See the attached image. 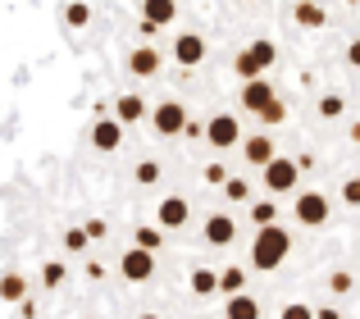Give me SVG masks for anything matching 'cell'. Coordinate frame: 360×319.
I'll return each instance as SVG.
<instances>
[{"label":"cell","instance_id":"52a82bcc","mask_svg":"<svg viewBox=\"0 0 360 319\" xmlns=\"http://www.w3.org/2000/svg\"><path fill=\"white\" fill-rule=\"evenodd\" d=\"M297 164L283 155H274L269 164H264V187H269V196H283V192H297Z\"/></svg>","mask_w":360,"mask_h":319},{"label":"cell","instance_id":"7402d4cb","mask_svg":"<svg viewBox=\"0 0 360 319\" xmlns=\"http://www.w3.org/2000/svg\"><path fill=\"white\" fill-rule=\"evenodd\" d=\"M64 23L69 27H87L91 23V5L87 0H69V5H64Z\"/></svg>","mask_w":360,"mask_h":319},{"label":"cell","instance_id":"9c48e42d","mask_svg":"<svg viewBox=\"0 0 360 319\" xmlns=\"http://www.w3.org/2000/svg\"><path fill=\"white\" fill-rule=\"evenodd\" d=\"M205 60V37L201 32H178L174 37V64H201Z\"/></svg>","mask_w":360,"mask_h":319},{"label":"cell","instance_id":"d6a6232c","mask_svg":"<svg viewBox=\"0 0 360 319\" xmlns=\"http://www.w3.org/2000/svg\"><path fill=\"white\" fill-rule=\"evenodd\" d=\"M278 319H315V306H306V301H288Z\"/></svg>","mask_w":360,"mask_h":319},{"label":"cell","instance_id":"836d02e7","mask_svg":"<svg viewBox=\"0 0 360 319\" xmlns=\"http://www.w3.org/2000/svg\"><path fill=\"white\" fill-rule=\"evenodd\" d=\"M342 205H352V210H360V174L342 183Z\"/></svg>","mask_w":360,"mask_h":319},{"label":"cell","instance_id":"f1b7e54d","mask_svg":"<svg viewBox=\"0 0 360 319\" xmlns=\"http://www.w3.org/2000/svg\"><path fill=\"white\" fill-rule=\"evenodd\" d=\"M41 283L46 287H64V283H69V274H64L60 260H46V265H41Z\"/></svg>","mask_w":360,"mask_h":319},{"label":"cell","instance_id":"4fadbf2b","mask_svg":"<svg viewBox=\"0 0 360 319\" xmlns=\"http://www.w3.org/2000/svg\"><path fill=\"white\" fill-rule=\"evenodd\" d=\"M274 155H278V151H274V137H264V133L242 142V160H246V164H255V169H264Z\"/></svg>","mask_w":360,"mask_h":319},{"label":"cell","instance_id":"6da1fadb","mask_svg":"<svg viewBox=\"0 0 360 319\" xmlns=\"http://www.w3.org/2000/svg\"><path fill=\"white\" fill-rule=\"evenodd\" d=\"M292 251V233L283 223H269V228H255V242H251V265L260 274H274V269L288 260Z\"/></svg>","mask_w":360,"mask_h":319},{"label":"cell","instance_id":"e0dca14e","mask_svg":"<svg viewBox=\"0 0 360 319\" xmlns=\"http://www.w3.org/2000/svg\"><path fill=\"white\" fill-rule=\"evenodd\" d=\"M128 69L137 73V78H155L160 73V51L155 46H137V51L128 55Z\"/></svg>","mask_w":360,"mask_h":319},{"label":"cell","instance_id":"ba28073f","mask_svg":"<svg viewBox=\"0 0 360 319\" xmlns=\"http://www.w3.org/2000/svg\"><path fill=\"white\" fill-rule=\"evenodd\" d=\"M187 219H192V205H187V196H165V201L155 205V223H160V228H183Z\"/></svg>","mask_w":360,"mask_h":319},{"label":"cell","instance_id":"5bb4252c","mask_svg":"<svg viewBox=\"0 0 360 319\" xmlns=\"http://www.w3.org/2000/svg\"><path fill=\"white\" fill-rule=\"evenodd\" d=\"M292 18H297V27H306V32H315V27L328 23V9L319 5V0H297V9H292Z\"/></svg>","mask_w":360,"mask_h":319},{"label":"cell","instance_id":"277c9868","mask_svg":"<svg viewBox=\"0 0 360 319\" xmlns=\"http://www.w3.org/2000/svg\"><path fill=\"white\" fill-rule=\"evenodd\" d=\"M292 214H297V223H306V228H324L328 223V196L324 192H301L297 205H292Z\"/></svg>","mask_w":360,"mask_h":319},{"label":"cell","instance_id":"3957f363","mask_svg":"<svg viewBox=\"0 0 360 319\" xmlns=\"http://www.w3.org/2000/svg\"><path fill=\"white\" fill-rule=\"evenodd\" d=\"M119 274H123V283H150L155 278V256L141 247H128L119 256Z\"/></svg>","mask_w":360,"mask_h":319},{"label":"cell","instance_id":"f546056e","mask_svg":"<svg viewBox=\"0 0 360 319\" xmlns=\"http://www.w3.org/2000/svg\"><path fill=\"white\" fill-rule=\"evenodd\" d=\"M352 287H356V278L347 274V269H338V274H328V292H333V297H347Z\"/></svg>","mask_w":360,"mask_h":319},{"label":"cell","instance_id":"2e32d148","mask_svg":"<svg viewBox=\"0 0 360 319\" xmlns=\"http://www.w3.org/2000/svg\"><path fill=\"white\" fill-rule=\"evenodd\" d=\"M141 18L155 27H169L178 18V0H141Z\"/></svg>","mask_w":360,"mask_h":319},{"label":"cell","instance_id":"4dcf8cb0","mask_svg":"<svg viewBox=\"0 0 360 319\" xmlns=\"http://www.w3.org/2000/svg\"><path fill=\"white\" fill-rule=\"evenodd\" d=\"M342 110H347V100L338 96V91H333V96H324V100H319V119H342Z\"/></svg>","mask_w":360,"mask_h":319},{"label":"cell","instance_id":"d6986e66","mask_svg":"<svg viewBox=\"0 0 360 319\" xmlns=\"http://www.w3.org/2000/svg\"><path fill=\"white\" fill-rule=\"evenodd\" d=\"M0 301H9V306H18V301H27V278L23 274H0Z\"/></svg>","mask_w":360,"mask_h":319},{"label":"cell","instance_id":"cb8c5ba5","mask_svg":"<svg viewBox=\"0 0 360 319\" xmlns=\"http://www.w3.org/2000/svg\"><path fill=\"white\" fill-rule=\"evenodd\" d=\"M214 278H219V274H214V269L196 265V269H192V278H187V283H192V292H196V297H210V292H214Z\"/></svg>","mask_w":360,"mask_h":319},{"label":"cell","instance_id":"1f68e13d","mask_svg":"<svg viewBox=\"0 0 360 319\" xmlns=\"http://www.w3.org/2000/svg\"><path fill=\"white\" fill-rule=\"evenodd\" d=\"M78 228H82V233H87V242H105V233H110V223H105V219H101V214H91V219H87V223H78Z\"/></svg>","mask_w":360,"mask_h":319},{"label":"cell","instance_id":"484cf974","mask_svg":"<svg viewBox=\"0 0 360 319\" xmlns=\"http://www.w3.org/2000/svg\"><path fill=\"white\" fill-rule=\"evenodd\" d=\"M255 119H260L264 128H278L283 119H288V100H278V96H274V100H269V105H264V110H260Z\"/></svg>","mask_w":360,"mask_h":319},{"label":"cell","instance_id":"8992f818","mask_svg":"<svg viewBox=\"0 0 360 319\" xmlns=\"http://www.w3.org/2000/svg\"><path fill=\"white\" fill-rule=\"evenodd\" d=\"M205 137H210V146L214 151H233V146L242 142V124H238V115H214L210 124L201 128Z\"/></svg>","mask_w":360,"mask_h":319},{"label":"cell","instance_id":"f35d334b","mask_svg":"<svg viewBox=\"0 0 360 319\" xmlns=\"http://www.w3.org/2000/svg\"><path fill=\"white\" fill-rule=\"evenodd\" d=\"M352 142H356V146H360V124H352Z\"/></svg>","mask_w":360,"mask_h":319},{"label":"cell","instance_id":"603a6c76","mask_svg":"<svg viewBox=\"0 0 360 319\" xmlns=\"http://www.w3.org/2000/svg\"><path fill=\"white\" fill-rule=\"evenodd\" d=\"M246 214H251L255 228H269V223H278V205H274V201H255Z\"/></svg>","mask_w":360,"mask_h":319},{"label":"cell","instance_id":"d4e9b609","mask_svg":"<svg viewBox=\"0 0 360 319\" xmlns=\"http://www.w3.org/2000/svg\"><path fill=\"white\" fill-rule=\"evenodd\" d=\"M224 196H229L233 205H242V201H251V183H246L242 174H229V183H224Z\"/></svg>","mask_w":360,"mask_h":319},{"label":"cell","instance_id":"74e56055","mask_svg":"<svg viewBox=\"0 0 360 319\" xmlns=\"http://www.w3.org/2000/svg\"><path fill=\"white\" fill-rule=\"evenodd\" d=\"M347 60H352V64H356V69H360V37H356V41H352V46H347Z\"/></svg>","mask_w":360,"mask_h":319},{"label":"cell","instance_id":"44dd1931","mask_svg":"<svg viewBox=\"0 0 360 319\" xmlns=\"http://www.w3.org/2000/svg\"><path fill=\"white\" fill-rule=\"evenodd\" d=\"M132 247H141V251L155 256V251L165 247V233H160V228H132Z\"/></svg>","mask_w":360,"mask_h":319},{"label":"cell","instance_id":"8fae6325","mask_svg":"<svg viewBox=\"0 0 360 319\" xmlns=\"http://www.w3.org/2000/svg\"><path fill=\"white\" fill-rule=\"evenodd\" d=\"M274 96H278V91H274L264 78H246V82H242V105H246V115H260V110L269 105Z\"/></svg>","mask_w":360,"mask_h":319},{"label":"cell","instance_id":"9a60e30c","mask_svg":"<svg viewBox=\"0 0 360 319\" xmlns=\"http://www.w3.org/2000/svg\"><path fill=\"white\" fill-rule=\"evenodd\" d=\"M115 119H119L123 128L141 124V119H146V100H141V96H132V91H128V96H115Z\"/></svg>","mask_w":360,"mask_h":319},{"label":"cell","instance_id":"7a4b0ae2","mask_svg":"<svg viewBox=\"0 0 360 319\" xmlns=\"http://www.w3.org/2000/svg\"><path fill=\"white\" fill-rule=\"evenodd\" d=\"M278 60V46L269 41V37H255L251 46H242L238 55H233V69H238V78H264V69Z\"/></svg>","mask_w":360,"mask_h":319},{"label":"cell","instance_id":"d590c367","mask_svg":"<svg viewBox=\"0 0 360 319\" xmlns=\"http://www.w3.org/2000/svg\"><path fill=\"white\" fill-rule=\"evenodd\" d=\"M315 319H342V311H338V306H319Z\"/></svg>","mask_w":360,"mask_h":319},{"label":"cell","instance_id":"30bf717a","mask_svg":"<svg viewBox=\"0 0 360 319\" xmlns=\"http://www.w3.org/2000/svg\"><path fill=\"white\" fill-rule=\"evenodd\" d=\"M201 237H205V247H229L233 237H238V223H233V214H210L205 219V228H201Z\"/></svg>","mask_w":360,"mask_h":319},{"label":"cell","instance_id":"4316f807","mask_svg":"<svg viewBox=\"0 0 360 319\" xmlns=\"http://www.w3.org/2000/svg\"><path fill=\"white\" fill-rule=\"evenodd\" d=\"M64 251H69V256H87V251H91V242H87V233H82V228H64Z\"/></svg>","mask_w":360,"mask_h":319},{"label":"cell","instance_id":"7c38bea8","mask_svg":"<svg viewBox=\"0 0 360 319\" xmlns=\"http://www.w3.org/2000/svg\"><path fill=\"white\" fill-rule=\"evenodd\" d=\"M119 142H123V124L119 119H96V128H91V146L96 151H119Z\"/></svg>","mask_w":360,"mask_h":319},{"label":"cell","instance_id":"ab89813d","mask_svg":"<svg viewBox=\"0 0 360 319\" xmlns=\"http://www.w3.org/2000/svg\"><path fill=\"white\" fill-rule=\"evenodd\" d=\"M141 319H160V315H141Z\"/></svg>","mask_w":360,"mask_h":319},{"label":"cell","instance_id":"ffe728a7","mask_svg":"<svg viewBox=\"0 0 360 319\" xmlns=\"http://www.w3.org/2000/svg\"><path fill=\"white\" fill-rule=\"evenodd\" d=\"M214 292H224V297H238V292H246V269L229 265L219 278H214Z\"/></svg>","mask_w":360,"mask_h":319},{"label":"cell","instance_id":"5b68a950","mask_svg":"<svg viewBox=\"0 0 360 319\" xmlns=\"http://www.w3.org/2000/svg\"><path fill=\"white\" fill-rule=\"evenodd\" d=\"M183 124H187L183 100H160L155 115H150V128H155V137H183Z\"/></svg>","mask_w":360,"mask_h":319},{"label":"cell","instance_id":"83f0119b","mask_svg":"<svg viewBox=\"0 0 360 319\" xmlns=\"http://www.w3.org/2000/svg\"><path fill=\"white\" fill-rule=\"evenodd\" d=\"M132 178H137V187H155L165 174H160V164H155V160H141V164L132 169Z\"/></svg>","mask_w":360,"mask_h":319},{"label":"cell","instance_id":"8d00e7d4","mask_svg":"<svg viewBox=\"0 0 360 319\" xmlns=\"http://www.w3.org/2000/svg\"><path fill=\"white\" fill-rule=\"evenodd\" d=\"M87 278H101V283H105V265H96V260H87Z\"/></svg>","mask_w":360,"mask_h":319},{"label":"cell","instance_id":"60d3db41","mask_svg":"<svg viewBox=\"0 0 360 319\" xmlns=\"http://www.w3.org/2000/svg\"><path fill=\"white\" fill-rule=\"evenodd\" d=\"M347 5H360V0H347Z\"/></svg>","mask_w":360,"mask_h":319},{"label":"cell","instance_id":"ac0fdd59","mask_svg":"<svg viewBox=\"0 0 360 319\" xmlns=\"http://www.w3.org/2000/svg\"><path fill=\"white\" fill-rule=\"evenodd\" d=\"M224 319H260V301L251 292H238L224 301Z\"/></svg>","mask_w":360,"mask_h":319},{"label":"cell","instance_id":"e575fe53","mask_svg":"<svg viewBox=\"0 0 360 319\" xmlns=\"http://www.w3.org/2000/svg\"><path fill=\"white\" fill-rule=\"evenodd\" d=\"M205 187H224V183H229V169H224V164H205Z\"/></svg>","mask_w":360,"mask_h":319}]
</instances>
